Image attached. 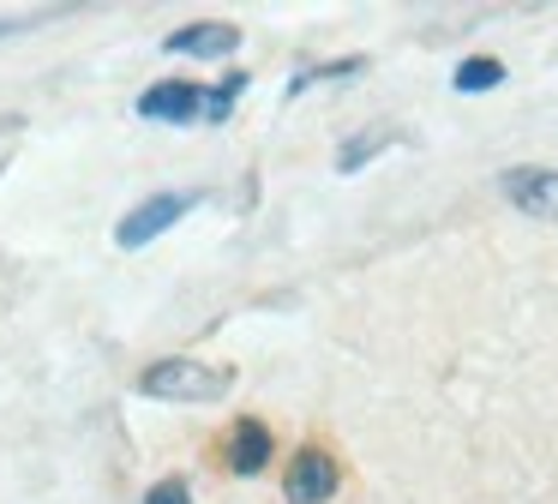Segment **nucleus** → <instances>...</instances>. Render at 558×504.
<instances>
[{
    "label": "nucleus",
    "mask_w": 558,
    "mask_h": 504,
    "mask_svg": "<svg viewBox=\"0 0 558 504\" xmlns=\"http://www.w3.org/2000/svg\"><path fill=\"white\" fill-rule=\"evenodd\" d=\"M138 396H150V403H222V396L234 391V367H205V360L193 355H169V360H150L145 372L133 379Z\"/></svg>",
    "instance_id": "f257e3e1"
},
{
    "label": "nucleus",
    "mask_w": 558,
    "mask_h": 504,
    "mask_svg": "<svg viewBox=\"0 0 558 504\" xmlns=\"http://www.w3.org/2000/svg\"><path fill=\"white\" fill-rule=\"evenodd\" d=\"M198 204H205V192H150V199H138L133 211L114 223V247H150L157 235H169L181 216H193Z\"/></svg>",
    "instance_id": "f03ea898"
},
{
    "label": "nucleus",
    "mask_w": 558,
    "mask_h": 504,
    "mask_svg": "<svg viewBox=\"0 0 558 504\" xmlns=\"http://www.w3.org/2000/svg\"><path fill=\"white\" fill-rule=\"evenodd\" d=\"M342 487V468L330 451H318V444H301V451L289 456V468H282V499L289 504H330Z\"/></svg>",
    "instance_id": "7ed1b4c3"
},
{
    "label": "nucleus",
    "mask_w": 558,
    "mask_h": 504,
    "mask_svg": "<svg viewBox=\"0 0 558 504\" xmlns=\"http://www.w3.org/2000/svg\"><path fill=\"white\" fill-rule=\"evenodd\" d=\"M498 192H505V204H517L522 216H534V223H558V168H541V163L505 168V175H498Z\"/></svg>",
    "instance_id": "20e7f679"
},
{
    "label": "nucleus",
    "mask_w": 558,
    "mask_h": 504,
    "mask_svg": "<svg viewBox=\"0 0 558 504\" xmlns=\"http://www.w3.org/2000/svg\"><path fill=\"white\" fill-rule=\"evenodd\" d=\"M138 120H169V127L205 120V84H193V79H157L145 96H138Z\"/></svg>",
    "instance_id": "39448f33"
},
{
    "label": "nucleus",
    "mask_w": 558,
    "mask_h": 504,
    "mask_svg": "<svg viewBox=\"0 0 558 504\" xmlns=\"http://www.w3.org/2000/svg\"><path fill=\"white\" fill-rule=\"evenodd\" d=\"M270 456H277V439H270V427H265L258 415H241V420L229 427V439H222V463H229L234 475H246V480L265 475Z\"/></svg>",
    "instance_id": "423d86ee"
},
{
    "label": "nucleus",
    "mask_w": 558,
    "mask_h": 504,
    "mask_svg": "<svg viewBox=\"0 0 558 504\" xmlns=\"http://www.w3.org/2000/svg\"><path fill=\"white\" fill-rule=\"evenodd\" d=\"M241 48V31L222 19H198V24H181L174 36H162V55H186V60H229Z\"/></svg>",
    "instance_id": "0eeeda50"
},
{
    "label": "nucleus",
    "mask_w": 558,
    "mask_h": 504,
    "mask_svg": "<svg viewBox=\"0 0 558 504\" xmlns=\"http://www.w3.org/2000/svg\"><path fill=\"white\" fill-rule=\"evenodd\" d=\"M361 72H366V55H342V60H318V67H301V72H294V84H289V103H294V96H306V91H318V84L361 79Z\"/></svg>",
    "instance_id": "6e6552de"
},
{
    "label": "nucleus",
    "mask_w": 558,
    "mask_h": 504,
    "mask_svg": "<svg viewBox=\"0 0 558 504\" xmlns=\"http://www.w3.org/2000/svg\"><path fill=\"white\" fill-rule=\"evenodd\" d=\"M390 144H397V132H390V127H366V132H354V139L337 151V175H361V168L373 163V156H385Z\"/></svg>",
    "instance_id": "1a4fd4ad"
},
{
    "label": "nucleus",
    "mask_w": 558,
    "mask_h": 504,
    "mask_svg": "<svg viewBox=\"0 0 558 504\" xmlns=\"http://www.w3.org/2000/svg\"><path fill=\"white\" fill-rule=\"evenodd\" d=\"M450 84H457L462 96L498 91V84H505V60H493V55H469V60L457 67V79H450Z\"/></svg>",
    "instance_id": "9d476101"
},
{
    "label": "nucleus",
    "mask_w": 558,
    "mask_h": 504,
    "mask_svg": "<svg viewBox=\"0 0 558 504\" xmlns=\"http://www.w3.org/2000/svg\"><path fill=\"white\" fill-rule=\"evenodd\" d=\"M246 84H253V79H246L241 67H234L229 79L205 84V120H210V127H222V120L234 115V103H241V96H246Z\"/></svg>",
    "instance_id": "9b49d317"
},
{
    "label": "nucleus",
    "mask_w": 558,
    "mask_h": 504,
    "mask_svg": "<svg viewBox=\"0 0 558 504\" xmlns=\"http://www.w3.org/2000/svg\"><path fill=\"white\" fill-rule=\"evenodd\" d=\"M145 504H193V487H186V475H162L145 487Z\"/></svg>",
    "instance_id": "f8f14e48"
},
{
    "label": "nucleus",
    "mask_w": 558,
    "mask_h": 504,
    "mask_svg": "<svg viewBox=\"0 0 558 504\" xmlns=\"http://www.w3.org/2000/svg\"><path fill=\"white\" fill-rule=\"evenodd\" d=\"M13 31H19V24H0V36H13Z\"/></svg>",
    "instance_id": "ddd939ff"
},
{
    "label": "nucleus",
    "mask_w": 558,
    "mask_h": 504,
    "mask_svg": "<svg viewBox=\"0 0 558 504\" xmlns=\"http://www.w3.org/2000/svg\"><path fill=\"white\" fill-rule=\"evenodd\" d=\"M0 175H7V156H0Z\"/></svg>",
    "instance_id": "4468645a"
}]
</instances>
